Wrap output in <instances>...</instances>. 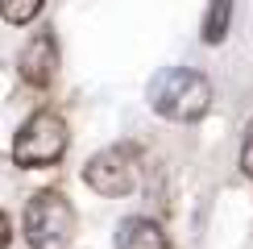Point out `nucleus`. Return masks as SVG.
Returning <instances> with one entry per match:
<instances>
[{
	"label": "nucleus",
	"instance_id": "obj_10",
	"mask_svg": "<svg viewBox=\"0 0 253 249\" xmlns=\"http://www.w3.org/2000/svg\"><path fill=\"white\" fill-rule=\"evenodd\" d=\"M0 249H8V220H4V212H0Z\"/></svg>",
	"mask_w": 253,
	"mask_h": 249
},
{
	"label": "nucleus",
	"instance_id": "obj_3",
	"mask_svg": "<svg viewBox=\"0 0 253 249\" xmlns=\"http://www.w3.org/2000/svg\"><path fill=\"white\" fill-rule=\"evenodd\" d=\"M67 145H71L67 121H62L58 112L42 108V112H34V117L21 124V133L13 141V158H17V166L38 170V166H54L62 154H67Z\"/></svg>",
	"mask_w": 253,
	"mask_h": 249
},
{
	"label": "nucleus",
	"instance_id": "obj_1",
	"mask_svg": "<svg viewBox=\"0 0 253 249\" xmlns=\"http://www.w3.org/2000/svg\"><path fill=\"white\" fill-rule=\"evenodd\" d=\"M150 108L166 121H199L212 108V83L191 67H166L150 83Z\"/></svg>",
	"mask_w": 253,
	"mask_h": 249
},
{
	"label": "nucleus",
	"instance_id": "obj_6",
	"mask_svg": "<svg viewBox=\"0 0 253 249\" xmlns=\"http://www.w3.org/2000/svg\"><path fill=\"white\" fill-rule=\"evenodd\" d=\"M117 249H170V241H166V233H162L158 220H150V216H129L117 228Z\"/></svg>",
	"mask_w": 253,
	"mask_h": 249
},
{
	"label": "nucleus",
	"instance_id": "obj_4",
	"mask_svg": "<svg viewBox=\"0 0 253 249\" xmlns=\"http://www.w3.org/2000/svg\"><path fill=\"white\" fill-rule=\"evenodd\" d=\"M83 183L96 195H108V200H121L137 187V158L129 145H108L96 158L83 166Z\"/></svg>",
	"mask_w": 253,
	"mask_h": 249
},
{
	"label": "nucleus",
	"instance_id": "obj_2",
	"mask_svg": "<svg viewBox=\"0 0 253 249\" xmlns=\"http://www.w3.org/2000/svg\"><path fill=\"white\" fill-rule=\"evenodd\" d=\"M25 241L34 249H71L75 208L62 191H38L25 208Z\"/></svg>",
	"mask_w": 253,
	"mask_h": 249
},
{
	"label": "nucleus",
	"instance_id": "obj_8",
	"mask_svg": "<svg viewBox=\"0 0 253 249\" xmlns=\"http://www.w3.org/2000/svg\"><path fill=\"white\" fill-rule=\"evenodd\" d=\"M46 0H0V17L8 21V25H29Z\"/></svg>",
	"mask_w": 253,
	"mask_h": 249
},
{
	"label": "nucleus",
	"instance_id": "obj_5",
	"mask_svg": "<svg viewBox=\"0 0 253 249\" xmlns=\"http://www.w3.org/2000/svg\"><path fill=\"white\" fill-rule=\"evenodd\" d=\"M17 71L29 87H46L58 71V46H54V34H34L21 46V58H17Z\"/></svg>",
	"mask_w": 253,
	"mask_h": 249
},
{
	"label": "nucleus",
	"instance_id": "obj_9",
	"mask_svg": "<svg viewBox=\"0 0 253 249\" xmlns=\"http://www.w3.org/2000/svg\"><path fill=\"white\" fill-rule=\"evenodd\" d=\"M241 170H245V179H253V121L245 129V141H241Z\"/></svg>",
	"mask_w": 253,
	"mask_h": 249
},
{
	"label": "nucleus",
	"instance_id": "obj_7",
	"mask_svg": "<svg viewBox=\"0 0 253 249\" xmlns=\"http://www.w3.org/2000/svg\"><path fill=\"white\" fill-rule=\"evenodd\" d=\"M228 25H233V0H208L204 42H208V46H220V42L228 38Z\"/></svg>",
	"mask_w": 253,
	"mask_h": 249
}]
</instances>
